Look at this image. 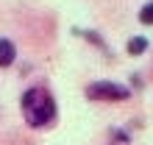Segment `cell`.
I'll list each match as a JSON object with an SVG mask.
<instances>
[{"mask_svg": "<svg viewBox=\"0 0 153 145\" xmlns=\"http://www.w3.org/2000/svg\"><path fill=\"white\" fill-rule=\"evenodd\" d=\"M14 59H17V48H14V42L0 39V67L14 64Z\"/></svg>", "mask_w": 153, "mask_h": 145, "instance_id": "obj_3", "label": "cell"}, {"mask_svg": "<svg viewBox=\"0 0 153 145\" xmlns=\"http://www.w3.org/2000/svg\"><path fill=\"white\" fill-rule=\"evenodd\" d=\"M131 95L128 87L114 84V81H95L86 87V98L89 101H125Z\"/></svg>", "mask_w": 153, "mask_h": 145, "instance_id": "obj_2", "label": "cell"}, {"mask_svg": "<svg viewBox=\"0 0 153 145\" xmlns=\"http://www.w3.org/2000/svg\"><path fill=\"white\" fill-rule=\"evenodd\" d=\"M20 106H22L25 123L33 126V129H48V126L56 120V101H53V95L48 89H42V87L25 89L22 98H20Z\"/></svg>", "mask_w": 153, "mask_h": 145, "instance_id": "obj_1", "label": "cell"}, {"mask_svg": "<svg viewBox=\"0 0 153 145\" xmlns=\"http://www.w3.org/2000/svg\"><path fill=\"white\" fill-rule=\"evenodd\" d=\"M125 50H128L131 56H139V53H145V50H148V39H145V36H134V39H128Z\"/></svg>", "mask_w": 153, "mask_h": 145, "instance_id": "obj_4", "label": "cell"}, {"mask_svg": "<svg viewBox=\"0 0 153 145\" xmlns=\"http://www.w3.org/2000/svg\"><path fill=\"white\" fill-rule=\"evenodd\" d=\"M139 22L153 25V0H150V3H145V6L139 8Z\"/></svg>", "mask_w": 153, "mask_h": 145, "instance_id": "obj_5", "label": "cell"}]
</instances>
